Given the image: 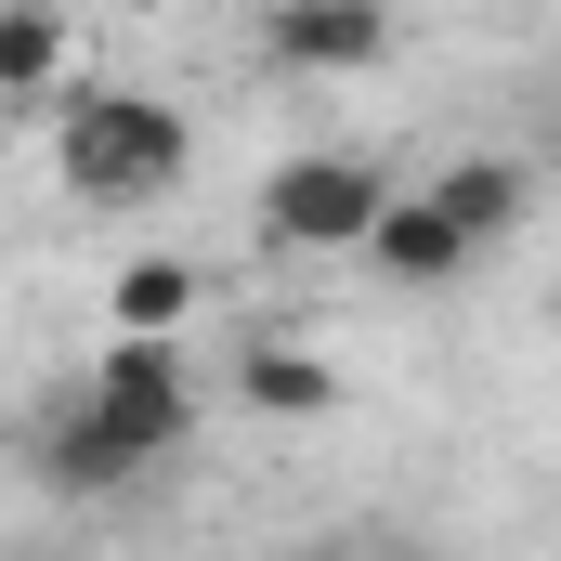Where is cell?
<instances>
[{"label":"cell","mask_w":561,"mask_h":561,"mask_svg":"<svg viewBox=\"0 0 561 561\" xmlns=\"http://www.w3.org/2000/svg\"><path fill=\"white\" fill-rule=\"evenodd\" d=\"M183 170H196L183 105L118 92V79H66V92H53V183H66V196H92V209H157Z\"/></svg>","instance_id":"6da1fadb"},{"label":"cell","mask_w":561,"mask_h":561,"mask_svg":"<svg viewBox=\"0 0 561 561\" xmlns=\"http://www.w3.org/2000/svg\"><path fill=\"white\" fill-rule=\"evenodd\" d=\"M379 196H392L379 157H353V144H300V157L262 170L249 222H262V249H287V262H353V236L379 222Z\"/></svg>","instance_id":"7a4b0ae2"},{"label":"cell","mask_w":561,"mask_h":561,"mask_svg":"<svg viewBox=\"0 0 561 561\" xmlns=\"http://www.w3.org/2000/svg\"><path fill=\"white\" fill-rule=\"evenodd\" d=\"M79 405L118 431L131 457H170V444L196 431V379H183V353H170V340H105V353H92V379H79Z\"/></svg>","instance_id":"3957f363"},{"label":"cell","mask_w":561,"mask_h":561,"mask_svg":"<svg viewBox=\"0 0 561 561\" xmlns=\"http://www.w3.org/2000/svg\"><path fill=\"white\" fill-rule=\"evenodd\" d=\"M379 53H392V0H262L275 79H366Z\"/></svg>","instance_id":"277c9868"},{"label":"cell","mask_w":561,"mask_h":561,"mask_svg":"<svg viewBox=\"0 0 561 561\" xmlns=\"http://www.w3.org/2000/svg\"><path fill=\"white\" fill-rule=\"evenodd\" d=\"M144 470H157V457H131L79 392H53V405L26 419V483H39V496H79V510H92V496H131Z\"/></svg>","instance_id":"5b68a950"},{"label":"cell","mask_w":561,"mask_h":561,"mask_svg":"<svg viewBox=\"0 0 561 561\" xmlns=\"http://www.w3.org/2000/svg\"><path fill=\"white\" fill-rule=\"evenodd\" d=\"M353 262H366L379 287H457L470 262H483V249H470V236L444 222V196L419 183V196H379V222L353 236Z\"/></svg>","instance_id":"8992f818"},{"label":"cell","mask_w":561,"mask_h":561,"mask_svg":"<svg viewBox=\"0 0 561 561\" xmlns=\"http://www.w3.org/2000/svg\"><path fill=\"white\" fill-rule=\"evenodd\" d=\"M431 196H444V222H457L470 249H510V236L536 222V157H457Z\"/></svg>","instance_id":"52a82bcc"},{"label":"cell","mask_w":561,"mask_h":561,"mask_svg":"<svg viewBox=\"0 0 561 561\" xmlns=\"http://www.w3.org/2000/svg\"><path fill=\"white\" fill-rule=\"evenodd\" d=\"M236 392H249V419H287V431L340 419V366L300 353V340H249V353H236Z\"/></svg>","instance_id":"ba28073f"},{"label":"cell","mask_w":561,"mask_h":561,"mask_svg":"<svg viewBox=\"0 0 561 561\" xmlns=\"http://www.w3.org/2000/svg\"><path fill=\"white\" fill-rule=\"evenodd\" d=\"M79 66V26L66 0H0V105H53Z\"/></svg>","instance_id":"9c48e42d"},{"label":"cell","mask_w":561,"mask_h":561,"mask_svg":"<svg viewBox=\"0 0 561 561\" xmlns=\"http://www.w3.org/2000/svg\"><path fill=\"white\" fill-rule=\"evenodd\" d=\"M196 262L183 249H144V262H118V287H105V313H118V340H170L183 313H196Z\"/></svg>","instance_id":"30bf717a"},{"label":"cell","mask_w":561,"mask_h":561,"mask_svg":"<svg viewBox=\"0 0 561 561\" xmlns=\"http://www.w3.org/2000/svg\"><path fill=\"white\" fill-rule=\"evenodd\" d=\"M313 561H431V549H405V536H340V549H313Z\"/></svg>","instance_id":"8fae6325"}]
</instances>
